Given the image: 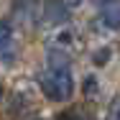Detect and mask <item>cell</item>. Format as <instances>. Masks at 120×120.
I'll return each mask as SVG.
<instances>
[{
	"mask_svg": "<svg viewBox=\"0 0 120 120\" xmlns=\"http://www.w3.org/2000/svg\"><path fill=\"white\" fill-rule=\"evenodd\" d=\"M102 23L112 31L120 28V0H105L102 3Z\"/></svg>",
	"mask_w": 120,
	"mask_h": 120,
	"instance_id": "277c9868",
	"label": "cell"
},
{
	"mask_svg": "<svg viewBox=\"0 0 120 120\" xmlns=\"http://www.w3.org/2000/svg\"><path fill=\"white\" fill-rule=\"evenodd\" d=\"M44 18H46L49 23L59 26V23H64V21L69 18V10H67V5H64L61 0H49L46 8H44Z\"/></svg>",
	"mask_w": 120,
	"mask_h": 120,
	"instance_id": "3957f363",
	"label": "cell"
},
{
	"mask_svg": "<svg viewBox=\"0 0 120 120\" xmlns=\"http://www.w3.org/2000/svg\"><path fill=\"white\" fill-rule=\"evenodd\" d=\"M56 120H95V118L87 110H82V107H72V110H64Z\"/></svg>",
	"mask_w": 120,
	"mask_h": 120,
	"instance_id": "5b68a950",
	"label": "cell"
},
{
	"mask_svg": "<svg viewBox=\"0 0 120 120\" xmlns=\"http://www.w3.org/2000/svg\"><path fill=\"white\" fill-rule=\"evenodd\" d=\"M105 120H120V95L112 97V102H110V107H107Z\"/></svg>",
	"mask_w": 120,
	"mask_h": 120,
	"instance_id": "8992f818",
	"label": "cell"
},
{
	"mask_svg": "<svg viewBox=\"0 0 120 120\" xmlns=\"http://www.w3.org/2000/svg\"><path fill=\"white\" fill-rule=\"evenodd\" d=\"M38 84H41V92L54 100V102H61V100H69L74 95V79L69 69H51L49 67L46 72L38 77Z\"/></svg>",
	"mask_w": 120,
	"mask_h": 120,
	"instance_id": "6da1fadb",
	"label": "cell"
},
{
	"mask_svg": "<svg viewBox=\"0 0 120 120\" xmlns=\"http://www.w3.org/2000/svg\"><path fill=\"white\" fill-rule=\"evenodd\" d=\"M15 31L8 21H0V61L13 64L15 61Z\"/></svg>",
	"mask_w": 120,
	"mask_h": 120,
	"instance_id": "7a4b0ae2",
	"label": "cell"
},
{
	"mask_svg": "<svg viewBox=\"0 0 120 120\" xmlns=\"http://www.w3.org/2000/svg\"><path fill=\"white\" fill-rule=\"evenodd\" d=\"M107 56H110V49H105V51H97L95 61H97V64H105V61H107Z\"/></svg>",
	"mask_w": 120,
	"mask_h": 120,
	"instance_id": "52a82bcc",
	"label": "cell"
}]
</instances>
